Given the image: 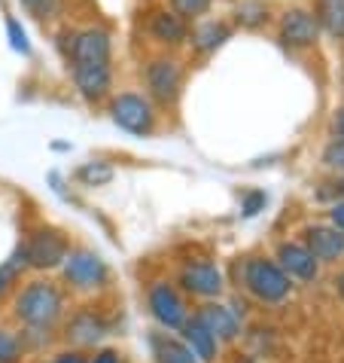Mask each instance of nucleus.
<instances>
[{"instance_id": "obj_1", "label": "nucleus", "mask_w": 344, "mask_h": 363, "mask_svg": "<svg viewBox=\"0 0 344 363\" xmlns=\"http://www.w3.org/2000/svg\"><path fill=\"white\" fill-rule=\"evenodd\" d=\"M64 306H67L64 290L55 281L37 278L16 294L13 315L28 333H49L64 318Z\"/></svg>"}, {"instance_id": "obj_2", "label": "nucleus", "mask_w": 344, "mask_h": 363, "mask_svg": "<svg viewBox=\"0 0 344 363\" xmlns=\"http://www.w3.org/2000/svg\"><path fill=\"white\" fill-rule=\"evenodd\" d=\"M235 284L262 306H283L292 296V278L271 257H244L235 263Z\"/></svg>"}, {"instance_id": "obj_3", "label": "nucleus", "mask_w": 344, "mask_h": 363, "mask_svg": "<svg viewBox=\"0 0 344 363\" xmlns=\"http://www.w3.org/2000/svg\"><path fill=\"white\" fill-rule=\"evenodd\" d=\"M140 79H144V95L159 110L177 107L186 89V65L177 52H156L140 67Z\"/></svg>"}, {"instance_id": "obj_4", "label": "nucleus", "mask_w": 344, "mask_h": 363, "mask_svg": "<svg viewBox=\"0 0 344 363\" xmlns=\"http://www.w3.org/2000/svg\"><path fill=\"white\" fill-rule=\"evenodd\" d=\"M58 46H62V55L67 58V65L113 62L116 40H113V31L104 25H86V28H64Z\"/></svg>"}, {"instance_id": "obj_5", "label": "nucleus", "mask_w": 344, "mask_h": 363, "mask_svg": "<svg viewBox=\"0 0 344 363\" xmlns=\"http://www.w3.org/2000/svg\"><path fill=\"white\" fill-rule=\"evenodd\" d=\"M110 119L128 135L149 138L159 128V107L144 92H116L107 98Z\"/></svg>"}, {"instance_id": "obj_6", "label": "nucleus", "mask_w": 344, "mask_h": 363, "mask_svg": "<svg viewBox=\"0 0 344 363\" xmlns=\"http://www.w3.org/2000/svg\"><path fill=\"white\" fill-rule=\"evenodd\" d=\"M62 275H64V284L74 290V294H98L110 284V269L107 263L101 259V254L88 247H76L70 250L67 259L62 263Z\"/></svg>"}, {"instance_id": "obj_7", "label": "nucleus", "mask_w": 344, "mask_h": 363, "mask_svg": "<svg viewBox=\"0 0 344 363\" xmlns=\"http://www.w3.org/2000/svg\"><path fill=\"white\" fill-rule=\"evenodd\" d=\"M320 22L308 6H289L277 18V43L289 52H308L320 43Z\"/></svg>"}, {"instance_id": "obj_8", "label": "nucleus", "mask_w": 344, "mask_h": 363, "mask_svg": "<svg viewBox=\"0 0 344 363\" xmlns=\"http://www.w3.org/2000/svg\"><path fill=\"white\" fill-rule=\"evenodd\" d=\"M147 306H149V315L156 318V324L161 330H180L189 318L186 296L180 294L177 284H171L165 278L149 281L147 284Z\"/></svg>"}, {"instance_id": "obj_9", "label": "nucleus", "mask_w": 344, "mask_h": 363, "mask_svg": "<svg viewBox=\"0 0 344 363\" xmlns=\"http://www.w3.org/2000/svg\"><path fill=\"white\" fill-rule=\"evenodd\" d=\"M25 250V263L37 269V272H52V269H62V263L70 254V241L62 229H52V226H43L37 229L31 238L22 245Z\"/></svg>"}, {"instance_id": "obj_10", "label": "nucleus", "mask_w": 344, "mask_h": 363, "mask_svg": "<svg viewBox=\"0 0 344 363\" xmlns=\"http://www.w3.org/2000/svg\"><path fill=\"white\" fill-rule=\"evenodd\" d=\"M189 28L192 25L183 22L177 13H171L165 4L147 9V16H144V31L149 37V43L159 46V52H177V49H183L189 40Z\"/></svg>"}, {"instance_id": "obj_11", "label": "nucleus", "mask_w": 344, "mask_h": 363, "mask_svg": "<svg viewBox=\"0 0 344 363\" xmlns=\"http://www.w3.org/2000/svg\"><path fill=\"white\" fill-rule=\"evenodd\" d=\"M70 79H74L76 95L88 101V104H101L113 95V62H83V65H70Z\"/></svg>"}, {"instance_id": "obj_12", "label": "nucleus", "mask_w": 344, "mask_h": 363, "mask_svg": "<svg viewBox=\"0 0 344 363\" xmlns=\"http://www.w3.org/2000/svg\"><path fill=\"white\" fill-rule=\"evenodd\" d=\"M177 284L183 287V294L198 296V299H219V294L226 290V278L217 263L210 259H189L180 266Z\"/></svg>"}, {"instance_id": "obj_13", "label": "nucleus", "mask_w": 344, "mask_h": 363, "mask_svg": "<svg viewBox=\"0 0 344 363\" xmlns=\"http://www.w3.org/2000/svg\"><path fill=\"white\" fill-rule=\"evenodd\" d=\"M231 34H235V25L229 22V18H201V22H195L189 28V52L192 58H198V62H205V58H214L222 46L231 40Z\"/></svg>"}, {"instance_id": "obj_14", "label": "nucleus", "mask_w": 344, "mask_h": 363, "mask_svg": "<svg viewBox=\"0 0 344 363\" xmlns=\"http://www.w3.org/2000/svg\"><path fill=\"white\" fill-rule=\"evenodd\" d=\"M302 245H305L320 266H336L344 259V229L332 223H314L302 232Z\"/></svg>"}, {"instance_id": "obj_15", "label": "nucleus", "mask_w": 344, "mask_h": 363, "mask_svg": "<svg viewBox=\"0 0 344 363\" xmlns=\"http://www.w3.org/2000/svg\"><path fill=\"white\" fill-rule=\"evenodd\" d=\"M110 333V324H107V318L101 315V311L95 308H79L74 311V315L67 318V324H64V339L70 342L74 348H95L101 339H104Z\"/></svg>"}, {"instance_id": "obj_16", "label": "nucleus", "mask_w": 344, "mask_h": 363, "mask_svg": "<svg viewBox=\"0 0 344 363\" xmlns=\"http://www.w3.org/2000/svg\"><path fill=\"white\" fill-rule=\"evenodd\" d=\"M275 259L292 281H305V284H311V281H317V275H320V263L314 259V254L302 245V241H280Z\"/></svg>"}, {"instance_id": "obj_17", "label": "nucleus", "mask_w": 344, "mask_h": 363, "mask_svg": "<svg viewBox=\"0 0 344 363\" xmlns=\"http://www.w3.org/2000/svg\"><path fill=\"white\" fill-rule=\"evenodd\" d=\"M195 318H198L210 333H214L219 345H229V342H235V339L241 336V320H238V315H235V311H231L229 306L217 302V299H207L205 306L195 311Z\"/></svg>"}, {"instance_id": "obj_18", "label": "nucleus", "mask_w": 344, "mask_h": 363, "mask_svg": "<svg viewBox=\"0 0 344 363\" xmlns=\"http://www.w3.org/2000/svg\"><path fill=\"white\" fill-rule=\"evenodd\" d=\"M180 333H183V342L189 345V351H192V354H195L201 363H214V360H217L219 342H217V336H214V333H210L205 324H201L195 315L186 318V324L180 327Z\"/></svg>"}, {"instance_id": "obj_19", "label": "nucleus", "mask_w": 344, "mask_h": 363, "mask_svg": "<svg viewBox=\"0 0 344 363\" xmlns=\"http://www.w3.org/2000/svg\"><path fill=\"white\" fill-rule=\"evenodd\" d=\"M149 351H153L156 363H201L195 354L189 351V345L183 339L171 336V333H149Z\"/></svg>"}, {"instance_id": "obj_20", "label": "nucleus", "mask_w": 344, "mask_h": 363, "mask_svg": "<svg viewBox=\"0 0 344 363\" xmlns=\"http://www.w3.org/2000/svg\"><path fill=\"white\" fill-rule=\"evenodd\" d=\"M271 18H275V9L268 0H238L231 9V25L241 31H262L271 25Z\"/></svg>"}, {"instance_id": "obj_21", "label": "nucleus", "mask_w": 344, "mask_h": 363, "mask_svg": "<svg viewBox=\"0 0 344 363\" xmlns=\"http://www.w3.org/2000/svg\"><path fill=\"white\" fill-rule=\"evenodd\" d=\"M314 16L320 31L332 40H344V0H314Z\"/></svg>"}, {"instance_id": "obj_22", "label": "nucleus", "mask_w": 344, "mask_h": 363, "mask_svg": "<svg viewBox=\"0 0 344 363\" xmlns=\"http://www.w3.org/2000/svg\"><path fill=\"white\" fill-rule=\"evenodd\" d=\"M18 6L40 28H52L64 18V0H18Z\"/></svg>"}, {"instance_id": "obj_23", "label": "nucleus", "mask_w": 344, "mask_h": 363, "mask_svg": "<svg viewBox=\"0 0 344 363\" xmlns=\"http://www.w3.org/2000/svg\"><path fill=\"white\" fill-rule=\"evenodd\" d=\"M116 177V168L104 162V159H92V162H83L74 171V180L79 186H107L110 180Z\"/></svg>"}, {"instance_id": "obj_24", "label": "nucleus", "mask_w": 344, "mask_h": 363, "mask_svg": "<svg viewBox=\"0 0 344 363\" xmlns=\"http://www.w3.org/2000/svg\"><path fill=\"white\" fill-rule=\"evenodd\" d=\"M214 4H217V0H165V6L171 9V13H177L189 25L207 18L210 13H214Z\"/></svg>"}, {"instance_id": "obj_25", "label": "nucleus", "mask_w": 344, "mask_h": 363, "mask_svg": "<svg viewBox=\"0 0 344 363\" xmlns=\"http://www.w3.org/2000/svg\"><path fill=\"white\" fill-rule=\"evenodd\" d=\"M320 162L326 171H332V174H344V138H332L326 147H323L320 153Z\"/></svg>"}, {"instance_id": "obj_26", "label": "nucleus", "mask_w": 344, "mask_h": 363, "mask_svg": "<svg viewBox=\"0 0 344 363\" xmlns=\"http://www.w3.org/2000/svg\"><path fill=\"white\" fill-rule=\"evenodd\" d=\"M6 37H9V46H13L18 55H31V40H28L25 28L16 16H6Z\"/></svg>"}, {"instance_id": "obj_27", "label": "nucleus", "mask_w": 344, "mask_h": 363, "mask_svg": "<svg viewBox=\"0 0 344 363\" xmlns=\"http://www.w3.org/2000/svg\"><path fill=\"white\" fill-rule=\"evenodd\" d=\"M22 360V339L9 330H0V363H18Z\"/></svg>"}, {"instance_id": "obj_28", "label": "nucleus", "mask_w": 344, "mask_h": 363, "mask_svg": "<svg viewBox=\"0 0 344 363\" xmlns=\"http://www.w3.org/2000/svg\"><path fill=\"white\" fill-rule=\"evenodd\" d=\"M265 201H268V196L262 193V189H247V193L241 196V211H244L247 217H253V214H259V211L265 208Z\"/></svg>"}, {"instance_id": "obj_29", "label": "nucleus", "mask_w": 344, "mask_h": 363, "mask_svg": "<svg viewBox=\"0 0 344 363\" xmlns=\"http://www.w3.org/2000/svg\"><path fill=\"white\" fill-rule=\"evenodd\" d=\"M49 363H88V354L83 348H70V351H62V354H55Z\"/></svg>"}, {"instance_id": "obj_30", "label": "nucleus", "mask_w": 344, "mask_h": 363, "mask_svg": "<svg viewBox=\"0 0 344 363\" xmlns=\"http://www.w3.org/2000/svg\"><path fill=\"white\" fill-rule=\"evenodd\" d=\"M88 363H122V354H119L116 348H101Z\"/></svg>"}, {"instance_id": "obj_31", "label": "nucleus", "mask_w": 344, "mask_h": 363, "mask_svg": "<svg viewBox=\"0 0 344 363\" xmlns=\"http://www.w3.org/2000/svg\"><path fill=\"white\" fill-rule=\"evenodd\" d=\"M329 223L338 226V229H344V199H338L336 205L329 208Z\"/></svg>"}, {"instance_id": "obj_32", "label": "nucleus", "mask_w": 344, "mask_h": 363, "mask_svg": "<svg viewBox=\"0 0 344 363\" xmlns=\"http://www.w3.org/2000/svg\"><path fill=\"white\" fill-rule=\"evenodd\" d=\"M332 135L344 138V104L336 110V116H332Z\"/></svg>"}, {"instance_id": "obj_33", "label": "nucleus", "mask_w": 344, "mask_h": 363, "mask_svg": "<svg viewBox=\"0 0 344 363\" xmlns=\"http://www.w3.org/2000/svg\"><path fill=\"white\" fill-rule=\"evenodd\" d=\"M13 281H16V278H13V275H9V272H6L4 266H0V296H4V294H6V290H9V287H13Z\"/></svg>"}, {"instance_id": "obj_34", "label": "nucleus", "mask_w": 344, "mask_h": 363, "mask_svg": "<svg viewBox=\"0 0 344 363\" xmlns=\"http://www.w3.org/2000/svg\"><path fill=\"white\" fill-rule=\"evenodd\" d=\"M336 290H338V296L344 299V269L338 272V278H336Z\"/></svg>"}, {"instance_id": "obj_35", "label": "nucleus", "mask_w": 344, "mask_h": 363, "mask_svg": "<svg viewBox=\"0 0 344 363\" xmlns=\"http://www.w3.org/2000/svg\"><path fill=\"white\" fill-rule=\"evenodd\" d=\"M338 193H341V199H344V174H341V180H338Z\"/></svg>"}, {"instance_id": "obj_36", "label": "nucleus", "mask_w": 344, "mask_h": 363, "mask_svg": "<svg viewBox=\"0 0 344 363\" xmlns=\"http://www.w3.org/2000/svg\"><path fill=\"white\" fill-rule=\"evenodd\" d=\"M341 83H344V65H341Z\"/></svg>"}]
</instances>
